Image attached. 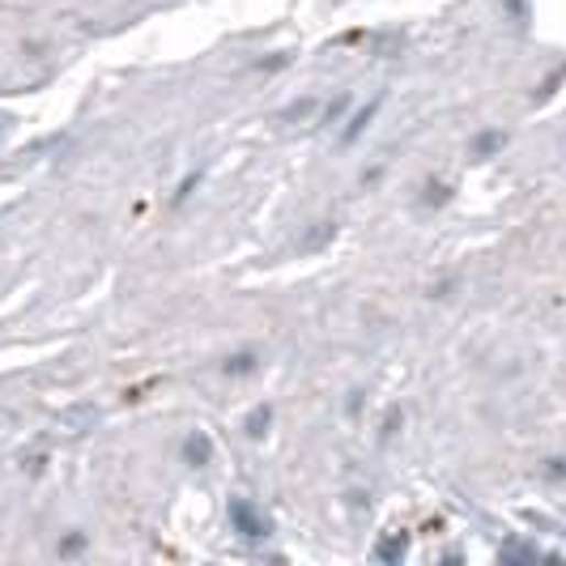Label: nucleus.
<instances>
[{"mask_svg":"<svg viewBox=\"0 0 566 566\" xmlns=\"http://www.w3.org/2000/svg\"><path fill=\"white\" fill-rule=\"evenodd\" d=\"M0 422H4V413H0Z\"/></svg>","mask_w":566,"mask_h":566,"instance_id":"3","label":"nucleus"},{"mask_svg":"<svg viewBox=\"0 0 566 566\" xmlns=\"http://www.w3.org/2000/svg\"><path fill=\"white\" fill-rule=\"evenodd\" d=\"M401 549H405V533H401V536H388V541L379 545V558H383V563H392V558H396Z\"/></svg>","mask_w":566,"mask_h":566,"instance_id":"2","label":"nucleus"},{"mask_svg":"<svg viewBox=\"0 0 566 566\" xmlns=\"http://www.w3.org/2000/svg\"><path fill=\"white\" fill-rule=\"evenodd\" d=\"M230 524H235V533H243L248 541H264V536L273 533V520L252 499H235L230 503Z\"/></svg>","mask_w":566,"mask_h":566,"instance_id":"1","label":"nucleus"}]
</instances>
